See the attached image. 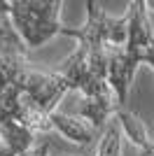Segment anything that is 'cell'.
I'll return each instance as SVG.
<instances>
[{"mask_svg": "<svg viewBox=\"0 0 154 156\" xmlns=\"http://www.w3.org/2000/svg\"><path fill=\"white\" fill-rule=\"evenodd\" d=\"M86 23L82 28H61L58 35L79 40L77 51L61 63L56 72L65 91L79 89L84 100L79 117L91 121L94 130H105V121L117 105L110 103V63L119 47L128 40V14L122 19L108 16L98 2L86 0Z\"/></svg>", "mask_w": 154, "mask_h": 156, "instance_id": "1", "label": "cell"}, {"mask_svg": "<svg viewBox=\"0 0 154 156\" xmlns=\"http://www.w3.org/2000/svg\"><path fill=\"white\" fill-rule=\"evenodd\" d=\"M128 40L119 47L110 63V89L115 91L117 107H126L128 86L140 63L154 70V30L147 16V2L135 0L128 5Z\"/></svg>", "mask_w": 154, "mask_h": 156, "instance_id": "2", "label": "cell"}, {"mask_svg": "<svg viewBox=\"0 0 154 156\" xmlns=\"http://www.w3.org/2000/svg\"><path fill=\"white\" fill-rule=\"evenodd\" d=\"M61 0H47V2H35V0H16V2H5V12L12 21L14 30H19L21 42L26 49L45 44L49 37L61 33L58 23V12H61Z\"/></svg>", "mask_w": 154, "mask_h": 156, "instance_id": "3", "label": "cell"}, {"mask_svg": "<svg viewBox=\"0 0 154 156\" xmlns=\"http://www.w3.org/2000/svg\"><path fill=\"white\" fill-rule=\"evenodd\" d=\"M35 147V133L19 124H0V156H24Z\"/></svg>", "mask_w": 154, "mask_h": 156, "instance_id": "4", "label": "cell"}, {"mask_svg": "<svg viewBox=\"0 0 154 156\" xmlns=\"http://www.w3.org/2000/svg\"><path fill=\"white\" fill-rule=\"evenodd\" d=\"M119 147H122V124L115 117L110 119V126H105V130H103L98 156H119Z\"/></svg>", "mask_w": 154, "mask_h": 156, "instance_id": "5", "label": "cell"}, {"mask_svg": "<svg viewBox=\"0 0 154 156\" xmlns=\"http://www.w3.org/2000/svg\"><path fill=\"white\" fill-rule=\"evenodd\" d=\"M51 147H54V142H51V140H42V142H38L35 147H31L24 156H49Z\"/></svg>", "mask_w": 154, "mask_h": 156, "instance_id": "6", "label": "cell"}]
</instances>
